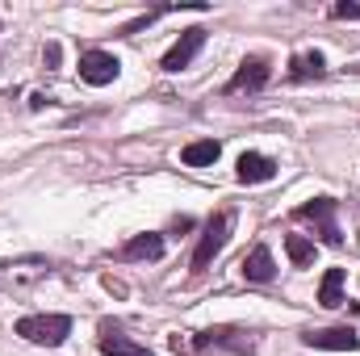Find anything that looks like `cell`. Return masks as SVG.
I'll use <instances>...</instances> for the list:
<instances>
[{
    "label": "cell",
    "instance_id": "obj_1",
    "mask_svg": "<svg viewBox=\"0 0 360 356\" xmlns=\"http://www.w3.org/2000/svg\"><path fill=\"white\" fill-rule=\"evenodd\" d=\"M231 227H235V214H231V210H218V214L205 218L201 239H197V248H193V272H205V268L218 260V252L231 243Z\"/></svg>",
    "mask_w": 360,
    "mask_h": 356
},
{
    "label": "cell",
    "instance_id": "obj_2",
    "mask_svg": "<svg viewBox=\"0 0 360 356\" xmlns=\"http://www.w3.org/2000/svg\"><path fill=\"white\" fill-rule=\"evenodd\" d=\"M13 331L38 348H59L72 336V319L68 314H25V319H17Z\"/></svg>",
    "mask_w": 360,
    "mask_h": 356
},
{
    "label": "cell",
    "instance_id": "obj_3",
    "mask_svg": "<svg viewBox=\"0 0 360 356\" xmlns=\"http://www.w3.org/2000/svg\"><path fill=\"white\" fill-rule=\"evenodd\" d=\"M335 210H340V201L335 197H310V201H302L297 210H293V218H302V222H314V231H319V239L327 243V248H340L344 243V235H340V222H335Z\"/></svg>",
    "mask_w": 360,
    "mask_h": 356
},
{
    "label": "cell",
    "instance_id": "obj_4",
    "mask_svg": "<svg viewBox=\"0 0 360 356\" xmlns=\"http://www.w3.org/2000/svg\"><path fill=\"white\" fill-rule=\"evenodd\" d=\"M188 348H193V352L226 348V352H235V356H248L256 344H252V340H248V331H239V327H205V331H197V336L188 340Z\"/></svg>",
    "mask_w": 360,
    "mask_h": 356
},
{
    "label": "cell",
    "instance_id": "obj_5",
    "mask_svg": "<svg viewBox=\"0 0 360 356\" xmlns=\"http://www.w3.org/2000/svg\"><path fill=\"white\" fill-rule=\"evenodd\" d=\"M269 80H272V63H269V55H248L243 63H239V72L226 80V96H235V92H260V89H269Z\"/></svg>",
    "mask_w": 360,
    "mask_h": 356
},
{
    "label": "cell",
    "instance_id": "obj_6",
    "mask_svg": "<svg viewBox=\"0 0 360 356\" xmlns=\"http://www.w3.org/2000/svg\"><path fill=\"white\" fill-rule=\"evenodd\" d=\"M117 76H122L117 55H109V51H84V55H80V80H84V84L105 89V84H113Z\"/></svg>",
    "mask_w": 360,
    "mask_h": 356
},
{
    "label": "cell",
    "instance_id": "obj_7",
    "mask_svg": "<svg viewBox=\"0 0 360 356\" xmlns=\"http://www.w3.org/2000/svg\"><path fill=\"white\" fill-rule=\"evenodd\" d=\"M201 46H205V30L193 25V30H184L176 42H172V51L160 59V68H164V72H184V68L201 55Z\"/></svg>",
    "mask_w": 360,
    "mask_h": 356
},
{
    "label": "cell",
    "instance_id": "obj_8",
    "mask_svg": "<svg viewBox=\"0 0 360 356\" xmlns=\"http://www.w3.org/2000/svg\"><path fill=\"white\" fill-rule=\"evenodd\" d=\"M302 344L306 348H323V352H356L360 336L352 327H319V331H306Z\"/></svg>",
    "mask_w": 360,
    "mask_h": 356
},
{
    "label": "cell",
    "instance_id": "obj_9",
    "mask_svg": "<svg viewBox=\"0 0 360 356\" xmlns=\"http://www.w3.org/2000/svg\"><path fill=\"white\" fill-rule=\"evenodd\" d=\"M164 252H168L164 235L147 231V235H134V239H126L117 256H122V260H147V265H155V260H164Z\"/></svg>",
    "mask_w": 360,
    "mask_h": 356
},
{
    "label": "cell",
    "instance_id": "obj_10",
    "mask_svg": "<svg viewBox=\"0 0 360 356\" xmlns=\"http://www.w3.org/2000/svg\"><path fill=\"white\" fill-rule=\"evenodd\" d=\"M235 177L243 180V184H269L276 177V160L260 155V151H243L239 164H235Z\"/></svg>",
    "mask_w": 360,
    "mask_h": 356
},
{
    "label": "cell",
    "instance_id": "obj_11",
    "mask_svg": "<svg viewBox=\"0 0 360 356\" xmlns=\"http://www.w3.org/2000/svg\"><path fill=\"white\" fill-rule=\"evenodd\" d=\"M239 272L248 276V281H256V285H269L272 276H276V265H272V252L269 243H256L248 256H243V265H239Z\"/></svg>",
    "mask_w": 360,
    "mask_h": 356
},
{
    "label": "cell",
    "instance_id": "obj_12",
    "mask_svg": "<svg viewBox=\"0 0 360 356\" xmlns=\"http://www.w3.org/2000/svg\"><path fill=\"white\" fill-rule=\"evenodd\" d=\"M101 352L105 356H151V348H143V344H134L130 336H122L117 327L101 323Z\"/></svg>",
    "mask_w": 360,
    "mask_h": 356
},
{
    "label": "cell",
    "instance_id": "obj_13",
    "mask_svg": "<svg viewBox=\"0 0 360 356\" xmlns=\"http://www.w3.org/2000/svg\"><path fill=\"white\" fill-rule=\"evenodd\" d=\"M323 76H327L323 51H297L289 59V80H323Z\"/></svg>",
    "mask_w": 360,
    "mask_h": 356
},
{
    "label": "cell",
    "instance_id": "obj_14",
    "mask_svg": "<svg viewBox=\"0 0 360 356\" xmlns=\"http://www.w3.org/2000/svg\"><path fill=\"white\" fill-rule=\"evenodd\" d=\"M218 155H222V143H218V139H197V143H188V147L180 151V164H184V168H214Z\"/></svg>",
    "mask_w": 360,
    "mask_h": 356
},
{
    "label": "cell",
    "instance_id": "obj_15",
    "mask_svg": "<svg viewBox=\"0 0 360 356\" xmlns=\"http://www.w3.org/2000/svg\"><path fill=\"white\" fill-rule=\"evenodd\" d=\"M319 306H327V310L344 306V268H327V272H323V285H319Z\"/></svg>",
    "mask_w": 360,
    "mask_h": 356
},
{
    "label": "cell",
    "instance_id": "obj_16",
    "mask_svg": "<svg viewBox=\"0 0 360 356\" xmlns=\"http://www.w3.org/2000/svg\"><path fill=\"white\" fill-rule=\"evenodd\" d=\"M285 256H289L293 268H306L314 260V243H310L306 235H285Z\"/></svg>",
    "mask_w": 360,
    "mask_h": 356
},
{
    "label": "cell",
    "instance_id": "obj_17",
    "mask_svg": "<svg viewBox=\"0 0 360 356\" xmlns=\"http://www.w3.org/2000/svg\"><path fill=\"white\" fill-rule=\"evenodd\" d=\"M164 13H172V8H151V13H143V17H134L130 25H122L117 34H139L143 25H151V21H155V17H164Z\"/></svg>",
    "mask_w": 360,
    "mask_h": 356
},
{
    "label": "cell",
    "instance_id": "obj_18",
    "mask_svg": "<svg viewBox=\"0 0 360 356\" xmlns=\"http://www.w3.org/2000/svg\"><path fill=\"white\" fill-rule=\"evenodd\" d=\"M331 17H340V21H356L360 4H335V8H331Z\"/></svg>",
    "mask_w": 360,
    "mask_h": 356
},
{
    "label": "cell",
    "instance_id": "obj_19",
    "mask_svg": "<svg viewBox=\"0 0 360 356\" xmlns=\"http://www.w3.org/2000/svg\"><path fill=\"white\" fill-rule=\"evenodd\" d=\"M59 59H63V51H59V42H51V46L42 51V63H46V68H59Z\"/></svg>",
    "mask_w": 360,
    "mask_h": 356
}]
</instances>
